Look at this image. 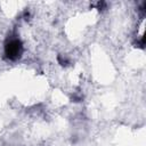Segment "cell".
<instances>
[{"label":"cell","instance_id":"obj_1","mask_svg":"<svg viewBox=\"0 0 146 146\" xmlns=\"http://www.w3.org/2000/svg\"><path fill=\"white\" fill-rule=\"evenodd\" d=\"M23 52V44L18 38H10L5 44V56L9 60H16Z\"/></svg>","mask_w":146,"mask_h":146}]
</instances>
